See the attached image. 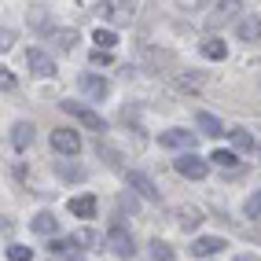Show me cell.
I'll use <instances>...</instances> for the list:
<instances>
[{"label": "cell", "mask_w": 261, "mask_h": 261, "mask_svg": "<svg viewBox=\"0 0 261 261\" xmlns=\"http://www.w3.org/2000/svg\"><path fill=\"white\" fill-rule=\"evenodd\" d=\"M8 261H33V250L22 247V243H11V247H8Z\"/></svg>", "instance_id": "30"}, {"label": "cell", "mask_w": 261, "mask_h": 261, "mask_svg": "<svg viewBox=\"0 0 261 261\" xmlns=\"http://www.w3.org/2000/svg\"><path fill=\"white\" fill-rule=\"evenodd\" d=\"M66 206H70V214H74V217H85V221L96 217V195H74Z\"/></svg>", "instance_id": "17"}, {"label": "cell", "mask_w": 261, "mask_h": 261, "mask_svg": "<svg viewBox=\"0 0 261 261\" xmlns=\"http://www.w3.org/2000/svg\"><path fill=\"white\" fill-rule=\"evenodd\" d=\"M15 41H19V37H15V30L11 26H0V56L15 48Z\"/></svg>", "instance_id": "33"}, {"label": "cell", "mask_w": 261, "mask_h": 261, "mask_svg": "<svg viewBox=\"0 0 261 261\" xmlns=\"http://www.w3.org/2000/svg\"><path fill=\"white\" fill-rule=\"evenodd\" d=\"M202 4H206V0H177V8H180V11H199Z\"/></svg>", "instance_id": "35"}, {"label": "cell", "mask_w": 261, "mask_h": 261, "mask_svg": "<svg viewBox=\"0 0 261 261\" xmlns=\"http://www.w3.org/2000/svg\"><path fill=\"white\" fill-rule=\"evenodd\" d=\"M188 250H191V257H214V254L224 250V239L221 236H199Z\"/></svg>", "instance_id": "11"}, {"label": "cell", "mask_w": 261, "mask_h": 261, "mask_svg": "<svg viewBox=\"0 0 261 261\" xmlns=\"http://www.w3.org/2000/svg\"><path fill=\"white\" fill-rule=\"evenodd\" d=\"M236 33H239V41H261V19H257V15L239 19L236 22Z\"/></svg>", "instance_id": "18"}, {"label": "cell", "mask_w": 261, "mask_h": 261, "mask_svg": "<svg viewBox=\"0 0 261 261\" xmlns=\"http://www.w3.org/2000/svg\"><path fill=\"white\" fill-rule=\"evenodd\" d=\"M177 224L184 232H195L202 224V210H199V206H180V210H177Z\"/></svg>", "instance_id": "19"}, {"label": "cell", "mask_w": 261, "mask_h": 261, "mask_svg": "<svg viewBox=\"0 0 261 261\" xmlns=\"http://www.w3.org/2000/svg\"><path fill=\"white\" fill-rule=\"evenodd\" d=\"M92 66H111V51H92Z\"/></svg>", "instance_id": "34"}, {"label": "cell", "mask_w": 261, "mask_h": 261, "mask_svg": "<svg viewBox=\"0 0 261 261\" xmlns=\"http://www.w3.org/2000/svg\"><path fill=\"white\" fill-rule=\"evenodd\" d=\"M56 261H81V254L77 250H63V254H56Z\"/></svg>", "instance_id": "36"}, {"label": "cell", "mask_w": 261, "mask_h": 261, "mask_svg": "<svg viewBox=\"0 0 261 261\" xmlns=\"http://www.w3.org/2000/svg\"><path fill=\"white\" fill-rule=\"evenodd\" d=\"M99 11L107 15V19H111L114 26H125V22L133 19V0H103Z\"/></svg>", "instance_id": "9"}, {"label": "cell", "mask_w": 261, "mask_h": 261, "mask_svg": "<svg viewBox=\"0 0 261 261\" xmlns=\"http://www.w3.org/2000/svg\"><path fill=\"white\" fill-rule=\"evenodd\" d=\"M81 92L89 96V99H107L111 96V81L107 77H99V74H81Z\"/></svg>", "instance_id": "10"}, {"label": "cell", "mask_w": 261, "mask_h": 261, "mask_svg": "<svg viewBox=\"0 0 261 261\" xmlns=\"http://www.w3.org/2000/svg\"><path fill=\"white\" fill-rule=\"evenodd\" d=\"M232 261H261V257H257V254H250V250H243V254H236Z\"/></svg>", "instance_id": "37"}, {"label": "cell", "mask_w": 261, "mask_h": 261, "mask_svg": "<svg viewBox=\"0 0 261 261\" xmlns=\"http://www.w3.org/2000/svg\"><path fill=\"white\" fill-rule=\"evenodd\" d=\"M56 177H63V180H85L89 173H85V166H77V162H56Z\"/></svg>", "instance_id": "22"}, {"label": "cell", "mask_w": 261, "mask_h": 261, "mask_svg": "<svg viewBox=\"0 0 261 261\" xmlns=\"http://www.w3.org/2000/svg\"><path fill=\"white\" fill-rule=\"evenodd\" d=\"M96 151L103 154V162H107V166H121V154H118V147H111V144H96Z\"/></svg>", "instance_id": "29"}, {"label": "cell", "mask_w": 261, "mask_h": 261, "mask_svg": "<svg viewBox=\"0 0 261 261\" xmlns=\"http://www.w3.org/2000/svg\"><path fill=\"white\" fill-rule=\"evenodd\" d=\"M70 239L77 243V247H99V243H103V239H99V232H92V228H81V232H74Z\"/></svg>", "instance_id": "27"}, {"label": "cell", "mask_w": 261, "mask_h": 261, "mask_svg": "<svg viewBox=\"0 0 261 261\" xmlns=\"http://www.w3.org/2000/svg\"><path fill=\"white\" fill-rule=\"evenodd\" d=\"M48 41L56 44L59 51H74L81 37H77V30H74V26H70V30H63V26H51V33H48Z\"/></svg>", "instance_id": "12"}, {"label": "cell", "mask_w": 261, "mask_h": 261, "mask_svg": "<svg viewBox=\"0 0 261 261\" xmlns=\"http://www.w3.org/2000/svg\"><path fill=\"white\" fill-rule=\"evenodd\" d=\"M26 22H30V30H44V33H51V19H48V8L44 4H33L30 8V15H26Z\"/></svg>", "instance_id": "20"}, {"label": "cell", "mask_w": 261, "mask_h": 261, "mask_svg": "<svg viewBox=\"0 0 261 261\" xmlns=\"http://www.w3.org/2000/svg\"><path fill=\"white\" fill-rule=\"evenodd\" d=\"M195 125H199V133H206V136H224L228 129H224V121L217 118V114H210V111H199L195 114Z\"/></svg>", "instance_id": "13"}, {"label": "cell", "mask_w": 261, "mask_h": 261, "mask_svg": "<svg viewBox=\"0 0 261 261\" xmlns=\"http://www.w3.org/2000/svg\"><path fill=\"white\" fill-rule=\"evenodd\" d=\"M228 140H232L236 151H254V136L247 129H228Z\"/></svg>", "instance_id": "23"}, {"label": "cell", "mask_w": 261, "mask_h": 261, "mask_svg": "<svg viewBox=\"0 0 261 261\" xmlns=\"http://www.w3.org/2000/svg\"><path fill=\"white\" fill-rule=\"evenodd\" d=\"M107 247H111L118 257H133V254H136V243H133V236H129L125 224H111V232H107Z\"/></svg>", "instance_id": "6"}, {"label": "cell", "mask_w": 261, "mask_h": 261, "mask_svg": "<svg viewBox=\"0 0 261 261\" xmlns=\"http://www.w3.org/2000/svg\"><path fill=\"white\" fill-rule=\"evenodd\" d=\"M202 51V59H210V63H221V59H228V44H224L221 37H210V41H202L199 44Z\"/></svg>", "instance_id": "16"}, {"label": "cell", "mask_w": 261, "mask_h": 261, "mask_svg": "<svg viewBox=\"0 0 261 261\" xmlns=\"http://www.w3.org/2000/svg\"><path fill=\"white\" fill-rule=\"evenodd\" d=\"M239 11H243L239 0H217V8L206 15V30H210V33H221L228 22H236V19H239Z\"/></svg>", "instance_id": "2"}, {"label": "cell", "mask_w": 261, "mask_h": 261, "mask_svg": "<svg viewBox=\"0 0 261 261\" xmlns=\"http://www.w3.org/2000/svg\"><path fill=\"white\" fill-rule=\"evenodd\" d=\"M51 151H59L63 159H77L81 154V133L77 129H51Z\"/></svg>", "instance_id": "4"}, {"label": "cell", "mask_w": 261, "mask_h": 261, "mask_svg": "<svg viewBox=\"0 0 261 261\" xmlns=\"http://www.w3.org/2000/svg\"><path fill=\"white\" fill-rule=\"evenodd\" d=\"M177 254H173V247L166 239H151V261H173Z\"/></svg>", "instance_id": "25"}, {"label": "cell", "mask_w": 261, "mask_h": 261, "mask_svg": "<svg viewBox=\"0 0 261 261\" xmlns=\"http://www.w3.org/2000/svg\"><path fill=\"white\" fill-rule=\"evenodd\" d=\"M125 188L136 191V195L147 199V202H159V199H162L159 188H154V180L147 177V173H140V169H129V173H125Z\"/></svg>", "instance_id": "5"}, {"label": "cell", "mask_w": 261, "mask_h": 261, "mask_svg": "<svg viewBox=\"0 0 261 261\" xmlns=\"http://www.w3.org/2000/svg\"><path fill=\"white\" fill-rule=\"evenodd\" d=\"M243 214H247V221L261 217V188L254 191V195H247V202H243Z\"/></svg>", "instance_id": "28"}, {"label": "cell", "mask_w": 261, "mask_h": 261, "mask_svg": "<svg viewBox=\"0 0 261 261\" xmlns=\"http://www.w3.org/2000/svg\"><path fill=\"white\" fill-rule=\"evenodd\" d=\"M206 81H210V74H199V70H184V74H177V89H184V92H195V89H202Z\"/></svg>", "instance_id": "21"}, {"label": "cell", "mask_w": 261, "mask_h": 261, "mask_svg": "<svg viewBox=\"0 0 261 261\" xmlns=\"http://www.w3.org/2000/svg\"><path fill=\"white\" fill-rule=\"evenodd\" d=\"M92 41H96L99 51H111V48L118 44V33H114V30H96V33H92Z\"/></svg>", "instance_id": "26"}, {"label": "cell", "mask_w": 261, "mask_h": 261, "mask_svg": "<svg viewBox=\"0 0 261 261\" xmlns=\"http://www.w3.org/2000/svg\"><path fill=\"white\" fill-rule=\"evenodd\" d=\"M173 169H177L180 177H188V180H202L206 173H210V162L199 159L195 151H180V159H173Z\"/></svg>", "instance_id": "3"}, {"label": "cell", "mask_w": 261, "mask_h": 261, "mask_svg": "<svg viewBox=\"0 0 261 261\" xmlns=\"http://www.w3.org/2000/svg\"><path fill=\"white\" fill-rule=\"evenodd\" d=\"M30 228L37 232V236H56V232H59V221H56V214H48V210H41V214H33V221H30Z\"/></svg>", "instance_id": "15"}, {"label": "cell", "mask_w": 261, "mask_h": 261, "mask_svg": "<svg viewBox=\"0 0 261 261\" xmlns=\"http://www.w3.org/2000/svg\"><path fill=\"white\" fill-rule=\"evenodd\" d=\"M59 107H63L66 114H70V118H77V121H81L85 129H92L96 136H103V133H107V121H103V114H99V111L85 107V103H74V99H63Z\"/></svg>", "instance_id": "1"}, {"label": "cell", "mask_w": 261, "mask_h": 261, "mask_svg": "<svg viewBox=\"0 0 261 261\" xmlns=\"http://www.w3.org/2000/svg\"><path fill=\"white\" fill-rule=\"evenodd\" d=\"M210 162H214V166H221V169L239 173V159H236V151H214V154H210Z\"/></svg>", "instance_id": "24"}, {"label": "cell", "mask_w": 261, "mask_h": 261, "mask_svg": "<svg viewBox=\"0 0 261 261\" xmlns=\"http://www.w3.org/2000/svg\"><path fill=\"white\" fill-rule=\"evenodd\" d=\"M19 89V77H15L8 66H0V92H15Z\"/></svg>", "instance_id": "31"}, {"label": "cell", "mask_w": 261, "mask_h": 261, "mask_svg": "<svg viewBox=\"0 0 261 261\" xmlns=\"http://www.w3.org/2000/svg\"><path fill=\"white\" fill-rule=\"evenodd\" d=\"M136 206H140V202H136V191H121V195H118V210L121 214H136Z\"/></svg>", "instance_id": "32"}, {"label": "cell", "mask_w": 261, "mask_h": 261, "mask_svg": "<svg viewBox=\"0 0 261 261\" xmlns=\"http://www.w3.org/2000/svg\"><path fill=\"white\" fill-rule=\"evenodd\" d=\"M30 144H33V121H15V125H11V147L26 151Z\"/></svg>", "instance_id": "14"}, {"label": "cell", "mask_w": 261, "mask_h": 261, "mask_svg": "<svg viewBox=\"0 0 261 261\" xmlns=\"http://www.w3.org/2000/svg\"><path fill=\"white\" fill-rule=\"evenodd\" d=\"M159 147L191 151V147H195V133H188V129H166V133H159Z\"/></svg>", "instance_id": "8"}, {"label": "cell", "mask_w": 261, "mask_h": 261, "mask_svg": "<svg viewBox=\"0 0 261 261\" xmlns=\"http://www.w3.org/2000/svg\"><path fill=\"white\" fill-rule=\"evenodd\" d=\"M26 63H30V74L33 77H56V59L41 48H30L26 51Z\"/></svg>", "instance_id": "7"}]
</instances>
